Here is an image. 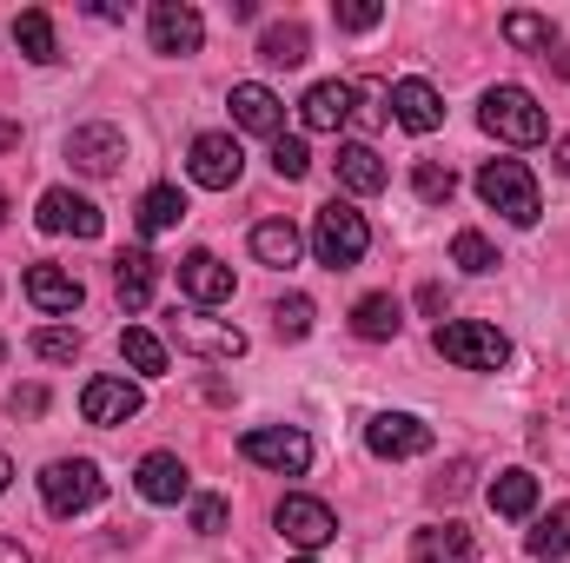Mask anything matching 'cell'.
Listing matches in <instances>:
<instances>
[{"mask_svg": "<svg viewBox=\"0 0 570 563\" xmlns=\"http://www.w3.org/2000/svg\"><path fill=\"white\" fill-rule=\"evenodd\" d=\"M431 345H438V358H451L458 372H504V365H511V338H504L498 325H484V318H438Z\"/></svg>", "mask_w": 570, "mask_h": 563, "instance_id": "6da1fadb", "label": "cell"}, {"mask_svg": "<svg viewBox=\"0 0 570 563\" xmlns=\"http://www.w3.org/2000/svg\"><path fill=\"white\" fill-rule=\"evenodd\" d=\"M478 127L504 146H538L551 134V120H544V107H538L531 87H491V93L478 100Z\"/></svg>", "mask_w": 570, "mask_h": 563, "instance_id": "7a4b0ae2", "label": "cell"}, {"mask_svg": "<svg viewBox=\"0 0 570 563\" xmlns=\"http://www.w3.org/2000/svg\"><path fill=\"white\" fill-rule=\"evenodd\" d=\"M478 199H484L491 213H504L511 226H538V213H544L538 179H531L524 159H484V166H478Z\"/></svg>", "mask_w": 570, "mask_h": 563, "instance_id": "3957f363", "label": "cell"}, {"mask_svg": "<svg viewBox=\"0 0 570 563\" xmlns=\"http://www.w3.org/2000/svg\"><path fill=\"white\" fill-rule=\"evenodd\" d=\"M312 253H318V266H332V273L358 266V259L372 253V226H365V213L345 206V199L318 206V219H312Z\"/></svg>", "mask_w": 570, "mask_h": 563, "instance_id": "277c9868", "label": "cell"}, {"mask_svg": "<svg viewBox=\"0 0 570 563\" xmlns=\"http://www.w3.org/2000/svg\"><path fill=\"white\" fill-rule=\"evenodd\" d=\"M100 497H107V477H100L94 457H53V464L40 471V504H47L53 517H80V511H94Z\"/></svg>", "mask_w": 570, "mask_h": 563, "instance_id": "5b68a950", "label": "cell"}, {"mask_svg": "<svg viewBox=\"0 0 570 563\" xmlns=\"http://www.w3.org/2000/svg\"><path fill=\"white\" fill-rule=\"evenodd\" d=\"M166 332H173V345H179V352H193V358H213V365H233V358H246V332H239L233 318L173 312V318H166Z\"/></svg>", "mask_w": 570, "mask_h": 563, "instance_id": "8992f818", "label": "cell"}, {"mask_svg": "<svg viewBox=\"0 0 570 563\" xmlns=\"http://www.w3.org/2000/svg\"><path fill=\"white\" fill-rule=\"evenodd\" d=\"M239 451L259 464V471H279V477H305L312 471V437L298 424H259L239 437Z\"/></svg>", "mask_w": 570, "mask_h": 563, "instance_id": "52a82bcc", "label": "cell"}, {"mask_svg": "<svg viewBox=\"0 0 570 563\" xmlns=\"http://www.w3.org/2000/svg\"><path fill=\"white\" fill-rule=\"evenodd\" d=\"M273 524H279V537L298 551V557H312V551H325L332 537H338V517H332V504H318V497H305V491H292L279 511H273Z\"/></svg>", "mask_w": 570, "mask_h": 563, "instance_id": "ba28073f", "label": "cell"}, {"mask_svg": "<svg viewBox=\"0 0 570 563\" xmlns=\"http://www.w3.org/2000/svg\"><path fill=\"white\" fill-rule=\"evenodd\" d=\"M146 33H153V53L186 60V53H199L206 20H199V7H193V0H153V7H146Z\"/></svg>", "mask_w": 570, "mask_h": 563, "instance_id": "9c48e42d", "label": "cell"}, {"mask_svg": "<svg viewBox=\"0 0 570 563\" xmlns=\"http://www.w3.org/2000/svg\"><path fill=\"white\" fill-rule=\"evenodd\" d=\"M186 172H193V186L226 192V186H239L246 152H239V140H233V134H199V140L186 146Z\"/></svg>", "mask_w": 570, "mask_h": 563, "instance_id": "30bf717a", "label": "cell"}, {"mask_svg": "<svg viewBox=\"0 0 570 563\" xmlns=\"http://www.w3.org/2000/svg\"><path fill=\"white\" fill-rule=\"evenodd\" d=\"M365 451L385 457V464H405V457H425L431 451V424L412 418V412H379L365 424Z\"/></svg>", "mask_w": 570, "mask_h": 563, "instance_id": "8fae6325", "label": "cell"}, {"mask_svg": "<svg viewBox=\"0 0 570 563\" xmlns=\"http://www.w3.org/2000/svg\"><path fill=\"white\" fill-rule=\"evenodd\" d=\"M67 159H73L80 172L107 179V172H120V159H127V134H120V127H107V120L73 127V134H67Z\"/></svg>", "mask_w": 570, "mask_h": 563, "instance_id": "7c38bea8", "label": "cell"}, {"mask_svg": "<svg viewBox=\"0 0 570 563\" xmlns=\"http://www.w3.org/2000/svg\"><path fill=\"white\" fill-rule=\"evenodd\" d=\"M40 233H73V239H100V206L87 192L47 186L40 192Z\"/></svg>", "mask_w": 570, "mask_h": 563, "instance_id": "4fadbf2b", "label": "cell"}, {"mask_svg": "<svg viewBox=\"0 0 570 563\" xmlns=\"http://www.w3.org/2000/svg\"><path fill=\"white\" fill-rule=\"evenodd\" d=\"M146 392L140 385H127V378H87V392H80V418L87 424H127L140 418Z\"/></svg>", "mask_w": 570, "mask_h": 563, "instance_id": "5bb4252c", "label": "cell"}, {"mask_svg": "<svg viewBox=\"0 0 570 563\" xmlns=\"http://www.w3.org/2000/svg\"><path fill=\"white\" fill-rule=\"evenodd\" d=\"M226 107H233V127H246V134H266V140H279L285 127V107L273 87H259V80H239L233 93H226Z\"/></svg>", "mask_w": 570, "mask_h": 563, "instance_id": "9a60e30c", "label": "cell"}, {"mask_svg": "<svg viewBox=\"0 0 570 563\" xmlns=\"http://www.w3.org/2000/svg\"><path fill=\"white\" fill-rule=\"evenodd\" d=\"M298 127H305V134H345V127H352V87H345V80H318V87L298 100Z\"/></svg>", "mask_w": 570, "mask_h": 563, "instance_id": "2e32d148", "label": "cell"}, {"mask_svg": "<svg viewBox=\"0 0 570 563\" xmlns=\"http://www.w3.org/2000/svg\"><path fill=\"white\" fill-rule=\"evenodd\" d=\"M134 484H140L146 504H179V497H193V471H186L173 451H146L140 471H134Z\"/></svg>", "mask_w": 570, "mask_h": 563, "instance_id": "e0dca14e", "label": "cell"}, {"mask_svg": "<svg viewBox=\"0 0 570 563\" xmlns=\"http://www.w3.org/2000/svg\"><path fill=\"white\" fill-rule=\"evenodd\" d=\"M179 292L206 312V305H226L233 298V266H219V253H186L179 259Z\"/></svg>", "mask_w": 570, "mask_h": 563, "instance_id": "ac0fdd59", "label": "cell"}, {"mask_svg": "<svg viewBox=\"0 0 570 563\" xmlns=\"http://www.w3.org/2000/svg\"><path fill=\"white\" fill-rule=\"evenodd\" d=\"M392 120H399L405 134H438V127H444L438 87H431V80H399V87H392Z\"/></svg>", "mask_w": 570, "mask_h": 563, "instance_id": "d6986e66", "label": "cell"}, {"mask_svg": "<svg viewBox=\"0 0 570 563\" xmlns=\"http://www.w3.org/2000/svg\"><path fill=\"white\" fill-rule=\"evenodd\" d=\"M27 298H33L47 318H67V312H80L87 285L73 279L67 266H27Z\"/></svg>", "mask_w": 570, "mask_h": 563, "instance_id": "ffe728a7", "label": "cell"}, {"mask_svg": "<svg viewBox=\"0 0 570 563\" xmlns=\"http://www.w3.org/2000/svg\"><path fill=\"white\" fill-rule=\"evenodd\" d=\"M399 325H405V305H399L392 292H365V298L352 305V332H358L365 345H385V338H399Z\"/></svg>", "mask_w": 570, "mask_h": 563, "instance_id": "44dd1931", "label": "cell"}, {"mask_svg": "<svg viewBox=\"0 0 570 563\" xmlns=\"http://www.w3.org/2000/svg\"><path fill=\"white\" fill-rule=\"evenodd\" d=\"M471 557H478V544H471L464 524H425L412 537V563H471Z\"/></svg>", "mask_w": 570, "mask_h": 563, "instance_id": "7402d4cb", "label": "cell"}, {"mask_svg": "<svg viewBox=\"0 0 570 563\" xmlns=\"http://www.w3.org/2000/svg\"><path fill=\"white\" fill-rule=\"evenodd\" d=\"M153 285H159V259H153L146 246H134V253L114 259V292H120L127 312H140L146 298H153Z\"/></svg>", "mask_w": 570, "mask_h": 563, "instance_id": "603a6c76", "label": "cell"}, {"mask_svg": "<svg viewBox=\"0 0 570 563\" xmlns=\"http://www.w3.org/2000/svg\"><path fill=\"white\" fill-rule=\"evenodd\" d=\"M338 186L358 192V199H365V192H385V159H379L365 140L338 146Z\"/></svg>", "mask_w": 570, "mask_h": 563, "instance_id": "cb8c5ba5", "label": "cell"}, {"mask_svg": "<svg viewBox=\"0 0 570 563\" xmlns=\"http://www.w3.org/2000/svg\"><path fill=\"white\" fill-rule=\"evenodd\" d=\"M298 253H305V239H298V226L292 219H266V226H253V259L259 266H298Z\"/></svg>", "mask_w": 570, "mask_h": 563, "instance_id": "d4e9b609", "label": "cell"}, {"mask_svg": "<svg viewBox=\"0 0 570 563\" xmlns=\"http://www.w3.org/2000/svg\"><path fill=\"white\" fill-rule=\"evenodd\" d=\"M305 53H312V33H305L298 20H273V27L259 33V60H266V67H305Z\"/></svg>", "mask_w": 570, "mask_h": 563, "instance_id": "484cf974", "label": "cell"}, {"mask_svg": "<svg viewBox=\"0 0 570 563\" xmlns=\"http://www.w3.org/2000/svg\"><path fill=\"white\" fill-rule=\"evenodd\" d=\"M13 47L33 60V67H53L60 60V40H53V20L40 13V7H27L20 20H13Z\"/></svg>", "mask_w": 570, "mask_h": 563, "instance_id": "4316f807", "label": "cell"}, {"mask_svg": "<svg viewBox=\"0 0 570 563\" xmlns=\"http://www.w3.org/2000/svg\"><path fill=\"white\" fill-rule=\"evenodd\" d=\"M491 511L498 517H531L538 511V477L531 471H498L491 477Z\"/></svg>", "mask_w": 570, "mask_h": 563, "instance_id": "83f0119b", "label": "cell"}, {"mask_svg": "<svg viewBox=\"0 0 570 563\" xmlns=\"http://www.w3.org/2000/svg\"><path fill=\"white\" fill-rule=\"evenodd\" d=\"M179 219H186V192H179V186H146V192H140V233H146V239L173 233Z\"/></svg>", "mask_w": 570, "mask_h": 563, "instance_id": "f1b7e54d", "label": "cell"}, {"mask_svg": "<svg viewBox=\"0 0 570 563\" xmlns=\"http://www.w3.org/2000/svg\"><path fill=\"white\" fill-rule=\"evenodd\" d=\"M524 551H531L538 563H558V557H570V504H558V511H544V517L531 524Z\"/></svg>", "mask_w": 570, "mask_h": 563, "instance_id": "f546056e", "label": "cell"}, {"mask_svg": "<svg viewBox=\"0 0 570 563\" xmlns=\"http://www.w3.org/2000/svg\"><path fill=\"white\" fill-rule=\"evenodd\" d=\"M120 352H127V365H134L140 378H159V372H166V338L146 332V325H127V332H120Z\"/></svg>", "mask_w": 570, "mask_h": 563, "instance_id": "4dcf8cb0", "label": "cell"}, {"mask_svg": "<svg viewBox=\"0 0 570 563\" xmlns=\"http://www.w3.org/2000/svg\"><path fill=\"white\" fill-rule=\"evenodd\" d=\"M504 40L524 47V53H551V47H558V27H551L544 13H524V7H518V13H504Z\"/></svg>", "mask_w": 570, "mask_h": 563, "instance_id": "1f68e13d", "label": "cell"}, {"mask_svg": "<svg viewBox=\"0 0 570 563\" xmlns=\"http://www.w3.org/2000/svg\"><path fill=\"white\" fill-rule=\"evenodd\" d=\"M352 120L358 127H385L392 120V87L385 80H358L352 87Z\"/></svg>", "mask_w": 570, "mask_h": 563, "instance_id": "d6a6232c", "label": "cell"}, {"mask_svg": "<svg viewBox=\"0 0 570 563\" xmlns=\"http://www.w3.org/2000/svg\"><path fill=\"white\" fill-rule=\"evenodd\" d=\"M412 192H419L425 206H451L458 172H451V166H438V159H419V166H412Z\"/></svg>", "mask_w": 570, "mask_h": 563, "instance_id": "836d02e7", "label": "cell"}, {"mask_svg": "<svg viewBox=\"0 0 570 563\" xmlns=\"http://www.w3.org/2000/svg\"><path fill=\"white\" fill-rule=\"evenodd\" d=\"M451 266H464V273H498V246H491L484 233L464 226V233L451 239Z\"/></svg>", "mask_w": 570, "mask_h": 563, "instance_id": "e575fe53", "label": "cell"}, {"mask_svg": "<svg viewBox=\"0 0 570 563\" xmlns=\"http://www.w3.org/2000/svg\"><path fill=\"white\" fill-rule=\"evenodd\" d=\"M273 332H279V338H305V332H312V298H305V292H292V298L273 305Z\"/></svg>", "mask_w": 570, "mask_h": 563, "instance_id": "d590c367", "label": "cell"}, {"mask_svg": "<svg viewBox=\"0 0 570 563\" xmlns=\"http://www.w3.org/2000/svg\"><path fill=\"white\" fill-rule=\"evenodd\" d=\"M33 352H40V358H53V365H73V358H80V332L47 325V332H33Z\"/></svg>", "mask_w": 570, "mask_h": 563, "instance_id": "8d00e7d4", "label": "cell"}, {"mask_svg": "<svg viewBox=\"0 0 570 563\" xmlns=\"http://www.w3.org/2000/svg\"><path fill=\"white\" fill-rule=\"evenodd\" d=\"M332 20H338L345 33H372V27L385 20V7H379V0H338V7H332Z\"/></svg>", "mask_w": 570, "mask_h": 563, "instance_id": "74e56055", "label": "cell"}, {"mask_svg": "<svg viewBox=\"0 0 570 563\" xmlns=\"http://www.w3.org/2000/svg\"><path fill=\"white\" fill-rule=\"evenodd\" d=\"M273 172H279V179H305V172H312V152H305V140H273Z\"/></svg>", "mask_w": 570, "mask_h": 563, "instance_id": "f35d334b", "label": "cell"}, {"mask_svg": "<svg viewBox=\"0 0 570 563\" xmlns=\"http://www.w3.org/2000/svg\"><path fill=\"white\" fill-rule=\"evenodd\" d=\"M193 531L199 537H219L226 531V497H193Z\"/></svg>", "mask_w": 570, "mask_h": 563, "instance_id": "ab89813d", "label": "cell"}, {"mask_svg": "<svg viewBox=\"0 0 570 563\" xmlns=\"http://www.w3.org/2000/svg\"><path fill=\"white\" fill-rule=\"evenodd\" d=\"M7 412H27V418H40V412H47V392H40V385H20V392H7Z\"/></svg>", "mask_w": 570, "mask_h": 563, "instance_id": "60d3db41", "label": "cell"}, {"mask_svg": "<svg viewBox=\"0 0 570 563\" xmlns=\"http://www.w3.org/2000/svg\"><path fill=\"white\" fill-rule=\"evenodd\" d=\"M0 563H33V557H27L20 544H7V537H0Z\"/></svg>", "mask_w": 570, "mask_h": 563, "instance_id": "b9f144b4", "label": "cell"}, {"mask_svg": "<svg viewBox=\"0 0 570 563\" xmlns=\"http://www.w3.org/2000/svg\"><path fill=\"white\" fill-rule=\"evenodd\" d=\"M7 484H13V464H7V451H0V491H7Z\"/></svg>", "mask_w": 570, "mask_h": 563, "instance_id": "7bdbcfd3", "label": "cell"}, {"mask_svg": "<svg viewBox=\"0 0 570 563\" xmlns=\"http://www.w3.org/2000/svg\"><path fill=\"white\" fill-rule=\"evenodd\" d=\"M558 166H564V172H570V134H564V140H558Z\"/></svg>", "mask_w": 570, "mask_h": 563, "instance_id": "ee69618b", "label": "cell"}, {"mask_svg": "<svg viewBox=\"0 0 570 563\" xmlns=\"http://www.w3.org/2000/svg\"><path fill=\"white\" fill-rule=\"evenodd\" d=\"M0 226H7V186H0Z\"/></svg>", "mask_w": 570, "mask_h": 563, "instance_id": "f6af8a7d", "label": "cell"}, {"mask_svg": "<svg viewBox=\"0 0 570 563\" xmlns=\"http://www.w3.org/2000/svg\"><path fill=\"white\" fill-rule=\"evenodd\" d=\"M0 358H7V338H0Z\"/></svg>", "mask_w": 570, "mask_h": 563, "instance_id": "bcb514c9", "label": "cell"}, {"mask_svg": "<svg viewBox=\"0 0 570 563\" xmlns=\"http://www.w3.org/2000/svg\"><path fill=\"white\" fill-rule=\"evenodd\" d=\"M292 563H312V557H292Z\"/></svg>", "mask_w": 570, "mask_h": 563, "instance_id": "7dc6e473", "label": "cell"}]
</instances>
